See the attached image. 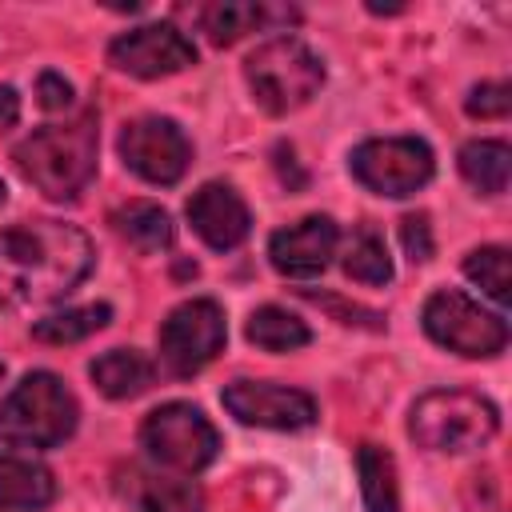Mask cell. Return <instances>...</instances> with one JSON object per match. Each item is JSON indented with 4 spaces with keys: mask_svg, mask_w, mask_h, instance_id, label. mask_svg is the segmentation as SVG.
<instances>
[{
    "mask_svg": "<svg viewBox=\"0 0 512 512\" xmlns=\"http://www.w3.org/2000/svg\"><path fill=\"white\" fill-rule=\"evenodd\" d=\"M92 240L64 220H24L0 232V308L68 296L92 272Z\"/></svg>",
    "mask_w": 512,
    "mask_h": 512,
    "instance_id": "cell-1",
    "label": "cell"
},
{
    "mask_svg": "<svg viewBox=\"0 0 512 512\" xmlns=\"http://www.w3.org/2000/svg\"><path fill=\"white\" fill-rule=\"evenodd\" d=\"M96 144H100L96 112H84L76 120L44 124L28 132L12 148V160L20 176L48 200H76L96 176Z\"/></svg>",
    "mask_w": 512,
    "mask_h": 512,
    "instance_id": "cell-2",
    "label": "cell"
},
{
    "mask_svg": "<svg viewBox=\"0 0 512 512\" xmlns=\"http://www.w3.org/2000/svg\"><path fill=\"white\" fill-rule=\"evenodd\" d=\"M80 404L56 372H28L0 400V440L20 448H56L76 432Z\"/></svg>",
    "mask_w": 512,
    "mask_h": 512,
    "instance_id": "cell-3",
    "label": "cell"
},
{
    "mask_svg": "<svg viewBox=\"0 0 512 512\" xmlns=\"http://www.w3.org/2000/svg\"><path fill=\"white\" fill-rule=\"evenodd\" d=\"M500 428V412L488 396L468 388L424 392L408 412V432L420 448L432 452H468L484 448Z\"/></svg>",
    "mask_w": 512,
    "mask_h": 512,
    "instance_id": "cell-4",
    "label": "cell"
},
{
    "mask_svg": "<svg viewBox=\"0 0 512 512\" xmlns=\"http://www.w3.org/2000/svg\"><path fill=\"white\" fill-rule=\"evenodd\" d=\"M244 80L252 88V100L268 116H288V112L304 108L320 92L324 64L304 40L272 36L244 60Z\"/></svg>",
    "mask_w": 512,
    "mask_h": 512,
    "instance_id": "cell-5",
    "label": "cell"
},
{
    "mask_svg": "<svg viewBox=\"0 0 512 512\" xmlns=\"http://www.w3.org/2000/svg\"><path fill=\"white\" fill-rule=\"evenodd\" d=\"M140 444L160 468H172L184 476L208 468L220 452V436L212 420L196 404H184V400H168L152 408L140 424Z\"/></svg>",
    "mask_w": 512,
    "mask_h": 512,
    "instance_id": "cell-6",
    "label": "cell"
},
{
    "mask_svg": "<svg viewBox=\"0 0 512 512\" xmlns=\"http://www.w3.org/2000/svg\"><path fill=\"white\" fill-rule=\"evenodd\" d=\"M420 320H424V332H428L440 348H448V352H456V356H468V360L496 356V352H504V344H508V324H504V316L480 308L472 296H464V292H456V288L432 292V296L424 300Z\"/></svg>",
    "mask_w": 512,
    "mask_h": 512,
    "instance_id": "cell-7",
    "label": "cell"
},
{
    "mask_svg": "<svg viewBox=\"0 0 512 512\" xmlns=\"http://www.w3.org/2000/svg\"><path fill=\"white\" fill-rule=\"evenodd\" d=\"M348 168L368 192L400 200L420 192L432 180L436 160H432V148L416 136H380V140L356 144L348 156Z\"/></svg>",
    "mask_w": 512,
    "mask_h": 512,
    "instance_id": "cell-8",
    "label": "cell"
},
{
    "mask_svg": "<svg viewBox=\"0 0 512 512\" xmlns=\"http://www.w3.org/2000/svg\"><path fill=\"white\" fill-rule=\"evenodd\" d=\"M228 340V324H224V308L208 296L200 300H184L176 304L160 332H156V344H160V360L172 376H192L200 372L204 364L216 360V352L224 348Z\"/></svg>",
    "mask_w": 512,
    "mask_h": 512,
    "instance_id": "cell-9",
    "label": "cell"
},
{
    "mask_svg": "<svg viewBox=\"0 0 512 512\" xmlns=\"http://www.w3.org/2000/svg\"><path fill=\"white\" fill-rule=\"evenodd\" d=\"M120 160L124 168H132L140 180L148 184H176L184 172H188V160H192V144L184 136V128L168 116H140V120H128L120 128Z\"/></svg>",
    "mask_w": 512,
    "mask_h": 512,
    "instance_id": "cell-10",
    "label": "cell"
},
{
    "mask_svg": "<svg viewBox=\"0 0 512 512\" xmlns=\"http://www.w3.org/2000/svg\"><path fill=\"white\" fill-rule=\"evenodd\" d=\"M224 408L248 424V428H276V432H300L316 424V400L300 388L272 384V380H236L220 392Z\"/></svg>",
    "mask_w": 512,
    "mask_h": 512,
    "instance_id": "cell-11",
    "label": "cell"
},
{
    "mask_svg": "<svg viewBox=\"0 0 512 512\" xmlns=\"http://www.w3.org/2000/svg\"><path fill=\"white\" fill-rule=\"evenodd\" d=\"M112 68L136 76V80H160L172 72H184L196 64V44L176 32L172 24H140L108 44Z\"/></svg>",
    "mask_w": 512,
    "mask_h": 512,
    "instance_id": "cell-12",
    "label": "cell"
},
{
    "mask_svg": "<svg viewBox=\"0 0 512 512\" xmlns=\"http://www.w3.org/2000/svg\"><path fill=\"white\" fill-rule=\"evenodd\" d=\"M336 244H340V228L332 216H304V220L272 232L268 260L280 276L308 280L328 268V260L336 256Z\"/></svg>",
    "mask_w": 512,
    "mask_h": 512,
    "instance_id": "cell-13",
    "label": "cell"
},
{
    "mask_svg": "<svg viewBox=\"0 0 512 512\" xmlns=\"http://www.w3.org/2000/svg\"><path fill=\"white\" fill-rule=\"evenodd\" d=\"M188 224L196 228V236L208 248L232 252L236 244H244V236L252 228V216H248V204L240 200V192L232 184L208 180L188 200Z\"/></svg>",
    "mask_w": 512,
    "mask_h": 512,
    "instance_id": "cell-14",
    "label": "cell"
},
{
    "mask_svg": "<svg viewBox=\"0 0 512 512\" xmlns=\"http://www.w3.org/2000/svg\"><path fill=\"white\" fill-rule=\"evenodd\" d=\"M120 492L136 512H204V496L192 480L160 476L148 468H128L120 476Z\"/></svg>",
    "mask_w": 512,
    "mask_h": 512,
    "instance_id": "cell-15",
    "label": "cell"
},
{
    "mask_svg": "<svg viewBox=\"0 0 512 512\" xmlns=\"http://www.w3.org/2000/svg\"><path fill=\"white\" fill-rule=\"evenodd\" d=\"M292 20H296V8H272V4H252V0H220L200 12V28L208 32V40L216 48L236 44L248 32H260L272 24H292Z\"/></svg>",
    "mask_w": 512,
    "mask_h": 512,
    "instance_id": "cell-16",
    "label": "cell"
},
{
    "mask_svg": "<svg viewBox=\"0 0 512 512\" xmlns=\"http://www.w3.org/2000/svg\"><path fill=\"white\" fill-rule=\"evenodd\" d=\"M88 376L108 400H132L148 392L156 368L140 348H108L88 364Z\"/></svg>",
    "mask_w": 512,
    "mask_h": 512,
    "instance_id": "cell-17",
    "label": "cell"
},
{
    "mask_svg": "<svg viewBox=\"0 0 512 512\" xmlns=\"http://www.w3.org/2000/svg\"><path fill=\"white\" fill-rule=\"evenodd\" d=\"M56 496V480L44 464L0 452V508L36 512Z\"/></svg>",
    "mask_w": 512,
    "mask_h": 512,
    "instance_id": "cell-18",
    "label": "cell"
},
{
    "mask_svg": "<svg viewBox=\"0 0 512 512\" xmlns=\"http://www.w3.org/2000/svg\"><path fill=\"white\" fill-rule=\"evenodd\" d=\"M460 176L484 192V196H500L508 188V172H512V148L504 140H468L456 156Z\"/></svg>",
    "mask_w": 512,
    "mask_h": 512,
    "instance_id": "cell-19",
    "label": "cell"
},
{
    "mask_svg": "<svg viewBox=\"0 0 512 512\" xmlns=\"http://www.w3.org/2000/svg\"><path fill=\"white\" fill-rule=\"evenodd\" d=\"M112 228L140 252H164L172 244V216L152 200H132L112 212Z\"/></svg>",
    "mask_w": 512,
    "mask_h": 512,
    "instance_id": "cell-20",
    "label": "cell"
},
{
    "mask_svg": "<svg viewBox=\"0 0 512 512\" xmlns=\"http://www.w3.org/2000/svg\"><path fill=\"white\" fill-rule=\"evenodd\" d=\"M356 472L368 512H400V488H396V460L380 444L356 448Z\"/></svg>",
    "mask_w": 512,
    "mask_h": 512,
    "instance_id": "cell-21",
    "label": "cell"
},
{
    "mask_svg": "<svg viewBox=\"0 0 512 512\" xmlns=\"http://www.w3.org/2000/svg\"><path fill=\"white\" fill-rule=\"evenodd\" d=\"M344 272L360 284H388L392 280V256L384 248V236L372 228V224H356L348 244H344V256H340Z\"/></svg>",
    "mask_w": 512,
    "mask_h": 512,
    "instance_id": "cell-22",
    "label": "cell"
},
{
    "mask_svg": "<svg viewBox=\"0 0 512 512\" xmlns=\"http://www.w3.org/2000/svg\"><path fill=\"white\" fill-rule=\"evenodd\" d=\"M248 340L264 352H292V348H304L312 340L308 324L300 316H292L288 308H276V304H264L248 316Z\"/></svg>",
    "mask_w": 512,
    "mask_h": 512,
    "instance_id": "cell-23",
    "label": "cell"
},
{
    "mask_svg": "<svg viewBox=\"0 0 512 512\" xmlns=\"http://www.w3.org/2000/svg\"><path fill=\"white\" fill-rule=\"evenodd\" d=\"M108 320H112V308H108V304L64 308V312H52V316L36 320V324H32V336L44 340V344H76V340L100 332Z\"/></svg>",
    "mask_w": 512,
    "mask_h": 512,
    "instance_id": "cell-24",
    "label": "cell"
},
{
    "mask_svg": "<svg viewBox=\"0 0 512 512\" xmlns=\"http://www.w3.org/2000/svg\"><path fill=\"white\" fill-rule=\"evenodd\" d=\"M464 276L472 284L484 288V296H492L500 308L512 300V268H508V248L500 244H484V248H472L464 256Z\"/></svg>",
    "mask_w": 512,
    "mask_h": 512,
    "instance_id": "cell-25",
    "label": "cell"
},
{
    "mask_svg": "<svg viewBox=\"0 0 512 512\" xmlns=\"http://www.w3.org/2000/svg\"><path fill=\"white\" fill-rule=\"evenodd\" d=\"M464 108H468V116H480V120H500V116H508V108H512V88H508L504 80L476 84V88L468 92Z\"/></svg>",
    "mask_w": 512,
    "mask_h": 512,
    "instance_id": "cell-26",
    "label": "cell"
},
{
    "mask_svg": "<svg viewBox=\"0 0 512 512\" xmlns=\"http://www.w3.org/2000/svg\"><path fill=\"white\" fill-rule=\"evenodd\" d=\"M400 240H404V252L412 264H424L432 256V228H428V216L416 212V216H404L400 220Z\"/></svg>",
    "mask_w": 512,
    "mask_h": 512,
    "instance_id": "cell-27",
    "label": "cell"
},
{
    "mask_svg": "<svg viewBox=\"0 0 512 512\" xmlns=\"http://www.w3.org/2000/svg\"><path fill=\"white\" fill-rule=\"evenodd\" d=\"M36 92H40V104H44L48 112H56V108H68V104H72V84H68L60 72H40Z\"/></svg>",
    "mask_w": 512,
    "mask_h": 512,
    "instance_id": "cell-28",
    "label": "cell"
},
{
    "mask_svg": "<svg viewBox=\"0 0 512 512\" xmlns=\"http://www.w3.org/2000/svg\"><path fill=\"white\" fill-rule=\"evenodd\" d=\"M16 116H20V96H16V88L0 84V128L16 124Z\"/></svg>",
    "mask_w": 512,
    "mask_h": 512,
    "instance_id": "cell-29",
    "label": "cell"
},
{
    "mask_svg": "<svg viewBox=\"0 0 512 512\" xmlns=\"http://www.w3.org/2000/svg\"><path fill=\"white\" fill-rule=\"evenodd\" d=\"M4 200H8V188H4V180H0V204H4Z\"/></svg>",
    "mask_w": 512,
    "mask_h": 512,
    "instance_id": "cell-30",
    "label": "cell"
},
{
    "mask_svg": "<svg viewBox=\"0 0 512 512\" xmlns=\"http://www.w3.org/2000/svg\"><path fill=\"white\" fill-rule=\"evenodd\" d=\"M0 376H4V364H0Z\"/></svg>",
    "mask_w": 512,
    "mask_h": 512,
    "instance_id": "cell-31",
    "label": "cell"
}]
</instances>
